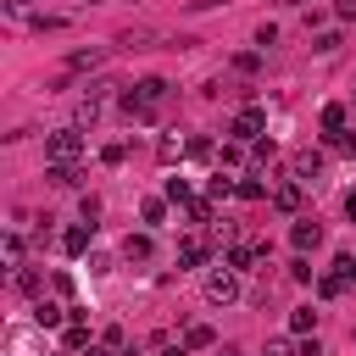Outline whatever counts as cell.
I'll return each instance as SVG.
<instances>
[{
  "mask_svg": "<svg viewBox=\"0 0 356 356\" xmlns=\"http://www.w3.org/2000/svg\"><path fill=\"white\" fill-rule=\"evenodd\" d=\"M161 100H167V78H145V83L122 89V111H128L134 122H150V117L161 111Z\"/></svg>",
  "mask_w": 356,
  "mask_h": 356,
  "instance_id": "cell-1",
  "label": "cell"
},
{
  "mask_svg": "<svg viewBox=\"0 0 356 356\" xmlns=\"http://www.w3.org/2000/svg\"><path fill=\"white\" fill-rule=\"evenodd\" d=\"M228 134H234V145H256V139L267 134V111H261V106H245V111L228 122Z\"/></svg>",
  "mask_w": 356,
  "mask_h": 356,
  "instance_id": "cell-2",
  "label": "cell"
},
{
  "mask_svg": "<svg viewBox=\"0 0 356 356\" xmlns=\"http://www.w3.org/2000/svg\"><path fill=\"white\" fill-rule=\"evenodd\" d=\"M78 156H83V134L78 128H56L44 139V161H78Z\"/></svg>",
  "mask_w": 356,
  "mask_h": 356,
  "instance_id": "cell-3",
  "label": "cell"
},
{
  "mask_svg": "<svg viewBox=\"0 0 356 356\" xmlns=\"http://www.w3.org/2000/svg\"><path fill=\"white\" fill-rule=\"evenodd\" d=\"M206 300H211V306H234V300H239V273H234V267L206 273Z\"/></svg>",
  "mask_w": 356,
  "mask_h": 356,
  "instance_id": "cell-4",
  "label": "cell"
},
{
  "mask_svg": "<svg viewBox=\"0 0 356 356\" xmlns=\"http://www.w3.org/2000/svg\"><path fill=\"white\" fill-rule=\"evenodd\" d=\"M300 200H306V184H300V178H295V172H289V178H278V184H273V206H278V211H284V217H295V211H300Z\"/></svg>",
  "mask_w": 356,
  "mask_h": 356,
  "instance_id": "cell-5",
  "label": "cell"
},
{
  "mask_svg": "<svg viewBox=\"0 0 356 356\" xmlns=\"http://www.w3.org/2000/svg\"><path fill=\"white\" fill-rule=\"evenodd\" d=\"M261 256H267V245H261V239H234V245L222 250V267L245 273V267H250V261H261Z\"/></svg>",
  "mask_w": 356,
  "mask_h": 356,
  "instance_id": "cell-6",
  "label": "cell"
},
{
  "mask_svg": "<svg viewBox=\"0 0 356 356\" xmlns=\"http://www.w3.org/2000/svg\"><path fill=\"white\" fill-rule=\"evenodd\" d=\"M323 167H328V156H323V150H295V156H289V172H295L300 184L323 178Z\"/></svg>",
  "mask_w": 356,
  "mask_h": 356,
  "instance_id": "cell-7",
  "label": "cell"
},
{
  "mask_svg": "<svg viewBox=\"0 0 356 356\" xmlns=\"http://www.w3.org/2000/svg\"><path fill=\"white\" fill-rule=\"evenodd\" d=\"M289 245L306 256V250H317V245H323V228H317L312 217H295V222H289Z\"/></svg>",
  "mask_w": 356,
  "mask_h": 356,
  "instance_id": "cell-8",
  "label": "cell"
},
{
  "mask_svg": "<svg viewBox=\"0 0 356 356\" xmlns=\"http://www.w3.org/2000/svg\"><path fill=\"white\" fill-rule=\"evenodd\" d=\"M33 323H39V328H67V323H72V306H56V300L39 295V300H33Z\"/></svg>",
  "mask_w": 356,
  "mask_h": 356,
  "instance_id": "cell-9",
  "label": "cell"
},
{
  "mask_svg": "<svg viewBox=\"0 0 356 356\" xmlns=\"http://www.w3.org/2000/svg\"><path fill=\"white\" fill-rule=\"evenodd\" d=\"M206 261H211V245L206 239H195V234L178 239V267H206Z\"/></svg>",
  "mask_w": 356,
  "mask_h": 356,
  "instance_id": "cell-10",
  "label": "cell"
},
{
  "mask_svg": "<svg viewBox=\"0 0 356 356\" xmlns=\"http://www.w3.org/2000/svg\"><path fill=\"white\" fill-rule=\"evenodd\" d=\"M44 178H50V184H61V189H78V184H83V167H78V161H50V167H44Z\"/></svg>",
  "mask_w": 356,
  "mask_h": 356,
  "instance_id": "cell-11",
  "label": "cell"
},
{
  "mask_svg": "<svg viewBox=\"0 0 356 356\" xmlns=\"http://www.w3.org/2000/svg\"><path fill=\"white\" fill-rule=\"evenodd\" d=\"M89 234H95V222H83V217H78V222L61 234V250H67V256H83V250H89Z\"/></svg>",
  "mask_w": 356,
  "mask_h": 356,
  "instance_id": "cell-12",
  "label": "cell"
},
{
  "mask_svg": "<svg viewBox=\"0 0 356 356\" xmlns=\"http://www.w3.org/2000/svg\"><path fill=\"white\" fill-rule=\"evenodd\" d=\"M61 345H67V356H83V350L95 345V339H89V323H83V317H72V323H67V334H61Z\"/></svg>",
  "mask_w": 356,
  "mask_h": 356,
  "instance_id": "cell-13",
  "label": "cell"
},
{
  "mask_svg": "<svg viewBox=\"0 0 356 356\" xmlns=\"http://www.w3.org/2000/svg\"><path fill=\"white\" fill-rule=\"evenodd\" d=\"M150 256H156L150 234H128V239H122V261H150Z\"/></svg>",
  "mask_w": 356,
  "mask_h": 356,
  "instance_id": "cell-14",
  "label": "cell"
},
{
  "mask_svg": "<svg viewBox=\"0 0 356 356\" xmlns=\"http://www.w3.org/2000/svg\"><path fill=\"white\" fill-rule=\"evenodd\" d=\"M100 61H106V50L89 44V50H72V56H67V72H89V67H100Z\"/></svg>",
  "mask_w": 356,
  "mask_h": 356,
  "instance_id": "cell-15",
  "label": "cell"
},
{
  "mask_svg": "<svg viewBox=\"0 0 356 356\" xmlns=\"http://www.w3.org/2000/svg\"><path fill=\"white\" fill-rule=\"evenodd\" d=\"M0 256H6V267H11V273L22 267V256H28V245H22V234H17V228H11L6 239H0Z\"/></svg>",
  "mask_w": 356,
  "mask_h": 356,
  "instance_id": "cell-16",
  "label": "cell"
},
{
  "mask_svg": "<svg viewBox=\"0 0 356 356\" xmlns=\"http://www.w3.org/2000/svg\"><path fill=\"white\" fill-rule=\"evenodd\" d=\"M345 289H350V278H345V273H334V267H328V273H317V295H323V300H334V295H345Z\"/></svg>",
  "mask_w": 356,
  "mask_h": 356,
  "instance_id": "cell-17",
  "label": "cell"
},
{
  "mask_svg": "<svg viewBox=\"0 0 356 356\" xmlns=\"http://www.w3.org/2000/svg\"><path fill=\"white\" fill-rule=\"evenodd\" d=\"M345 122H350V111H345L339 100H328V106H323V134H345Z\"/></svg>",
  "mask_w": 356,
  "mask_h": 356,
  "instance_id": "cell-18",
  "label": "cell"
},
{
  "mask_svg": "<svg viewBox=\"0 0 356 356\" xmlns=\"http://www.w3.org/2000/svg\"><path fill=\"white\" fill-rule=\"evenodd\" d=\"M11 284H17L22 295H33V300H39V267H28V261H22V267L11 273Z\"/></svg>",
  "mask_w": 356,
  "mask_h": 356,
  "instance_id": "cell-19",
  "label": "cell"
},
{
  "mask_svg": "<svg viewBox=\"0 0 356 356\" xmlns=\"http://www.w3.org/2000/svg\"><path fill=\"white\" fill-rule=\"evenodd\" d=\"M211 339H217V334H211V323H189V328H184V345H189V350H206Z\"/></svg>",
  "mask_w": 356,
  "mask_h": 356,
  "instance_id": "cell-20",
  "label": "cell"
},
{
  "mask_svg": "<svg viewBox=\"0 0 356 356\" xmlns=\"http://www.w3.org/2000/svg\"><path fill=\"white\" fill-rule=\"evenodd\" d=\"M189 222H217V195H206V200H189Z\"/></svg>",
  "mask_w": 356,
  "mask_h": 356,
  "instance_id": "cell-21",
  "label": "cell"
},
{
  "mask_svg": "<svg viewBox=\"0 0 356 356\" xmlns=\"http://www.w3.org/2000/svg\"><path fill=\"white\" fill-rule=\"evenodd\" d=\"M289 328H295V334H317V312H312V306L289 312Z\"/></svg>",
  "mask_w": 356,
  "mask_h": 356,
  "instance_id": "cell-22",
  "label": "cell"
},
{
  "mask_svg": "<svg viewBox=\"0 0 356 356\" xmlns=\"http://www.w3.org/2000/svg\"><path fill=\"white\" fill-rule=\"evenodd\" d=\"M184 156H189V161H211V139H206V134H195V139L184 145Z\"/></svg>",
  "mask_w": 356,
  "mask_h": 356,
  "instance_id": "cell-23",
  "label": "cell"
},
{
  "mask_svg": "<svg viewBox=\"0 0 356 356\" xmlns=\"http://www.w3.org/2000/svg\"><path fill=\"white\" fill-rule=\"evenodd\" d=\"M167 200H172V206H189V200H195V195H189V178H167Z\"/></svg>",
  "mask_w": 356,
  "mask_h": 356,
  "instance_id": "cell-24",
  "label": "cell"
},
{
  "mask_svg": "<svg viewBox=\"0 0 356 356\" xmlns=\"http://www.w3.org/2000/svg\"><path fill=\"white\" fill-rule=\"evenodd\" d=\"M289 278H295V284H312V278H317V267H312V261L295 250V261H289Z\"/></svg>",
  "mask_w": 356,
  "mask_h": 356,
  "instance_id": "cell-25",
  "label": "cell"
},
{
  "mask_svg": "<svg viewBox=\"0 0 356 356\" xmlns=\"http://www.w3.org/2000/svg\"><path fill=\"white\" fill-rule=\"evenodd\" d=\"M234 195H239V200H261V195H267V184H261V178H239V189H234Z\"/></svg>",
  "mask_w": 356,
  "mask_h": 356,
  "instance_id": "cell-26",
  "label": "cell"
},
{
  "mask_svg": "<svg viewBox=\"0 0 356 356\" xmlns=\"http://www.w3.org/2000/svg\"><path fill=\"white\" fill-rule=\"evenodd\" d=\"M139 217H145V222H150V228H156V222H161V217H167V200H156V195H150V200H145V206H139Z\"/></svg>",
  "mask_w": 356,
  "mask_h": 356,
  "instance_id": "cell-27",
  "label": "cell"
},
{
  "mask_svg": "<svg viewBox=\"0 0 356 356\" xmlns=\"http://www.w3.org/2000/svg\"><path fill=\"white\" fill-rule=\"evenodd\" d=\"M278 161V145L273 139H256V167H273Z\"/></svg>",
  "mask_w": 356,
  "mask_h": 356,
  "instance_id": "cell-28",
  "label": "cell"
},
{
  "mask_svg": "<svg viewBox=\"0 0 356 356\" xmlns=\"http://www.w3.org/2000/svg\"><path fill=\"white\" fill-rule=\"evenodd\" d=\"M184 145H189V139H161L156 150H161V161H178V156H184Z\"/></svg>",
  "mask_w": 356,
  "mask_h": 356,
  "instance_id": "cell-29",
  "label": "cell"
},
{
  "mask_svg": "<svg viewBox=\"0 0 356 356\" xmlns=\"http://www.w3.org/2000/svg\"><path fill=\"white\" fill-rule=\"evenodd\" d=\"M100 345H111V350H128V334H122V328H117V323H111V328H106V334H100Z\"/></svg>",
  "mask_w": 356,
  "mask_h": 356,
  "instance_id": "cell-30",
  "label": "cell"
},
{
  "mask_svg": "<svg viewBox=\"0 0 356 356\" xmlns=\"http://www.w3.org/2000/svg\"><path fill=\"white\" fill-rule=\"evenodd\" d=\"M328 145H339L345 156H356V128H345V134H328Z\"/></svg>",
  "mask_w": 356,
  "mask_h": 356,
  "instance_id": "cell-31",
  "label": "cell"
},
{
  "mask_svg": "<svg viewBox=\"0 0 356 356\" xmlns=\"http://www.w3.org/2000/svg\"><path fill=\"white\" fill-rule=\"evenodd\" d=\"M33 28H39V33H56V28H67V17H44V11H39V17H33Z\"/></svg>",
  "mask_w": 356,
  "mask_h": 356,
  "instance_id": "cell-32",
  "label": "cell"
},
{
  "mask_svg": "<svg viewBox=\"0 0 356 356\" xmlns=\"http://www.w3.org/2000/svg\"><path fill=\"white\" fill-rule=\"evenodd\" d=\"M312 50H317V56H328V50H339V33H317V39H312Z\"/></svg>",
  "mask_w": 356,
  "mask_h": 356,
  "instance_id": "cell-33",
  "label": "cell"
},
{
  "mask_svg": "<svg viewBox=\"0 0 356 356\" xmlns=\"http://www.w3.org/2000/svg\"><path fill=\"white\" fill-rule=\"evenodd\" d=\"M122 156H128V145H106V150H100V161H106V167H122Z\"/></svg>",
  "mask_w": 356,
  "mask_h": 356,
  "instance_id": "cell-34",
  "label": "cell"
},
{
  "mask_svg": "<svg viewBox=\"0 0 356 356\" xmlns=\"http://www.w3.org/2000/svg\"><path fill=\"white\" fill-rule=\"evenodd\" d=\"M295 356H323V345H317V334H300V345H295Z\"/></svg>",
  "mask_w": 356,
  "mask_h": 356,
  "instance_id": "cell-35",
  "label": "cell"
},
{
  "mask_svg": "<svg viewBox=\"0 0 356 356\" xmlns=\"http://www.w3.org/2000/svg\"><path fill=\"white\" fill-rule=\"evenodd\" d=\"M256 67H261V56H250V50H245V56H234V72H256Z\"/></svg>",
  "mask_w": 356,
  "mask_h": 356,
  "instance_id": "cell-36",
  "label": "cell"
},
{
  "mask_svg": "<svg viewBox=\"0 0 356 356\" xmlns=\"http://www.w3.org/2000/svg\"><path fill=\"white\" fill-rule=\"evenodd\" d=\"M339 22H356V0H339Z\"/></svg>",
  "mask_w": 356,
  "mask_h": 356,
  "instance_id": "cell-37",
  "label": "cell"
},
{
  "mask_svg": "<svg viewBox=\"0 0 356 356\" xmlns=\"http://www.w3.org/2000/svg\"><path fill=\"white\" fill-rule=\"evenodd\" d=\"M83 356H122V350H111V345H89Z\"/></svg>",
  "mask_w": 356,
  "mask_h": 356,
  "instance_id": "cell-38",
  "label": "cell"
},
{
  "mask_svg": "<svg viewBox=\"0 0 356 356\" xmlns=\"http://www.w3.org/2000/svg\"><path fill=\"white\" fill-rule=\"evenodd\" d=\"M345 217H350V222H356V189H350V195H345Z\"/></svg>",
  "mask_w": 356,
  "mask_h": 356,
  "instance_id": "cell-39",
  "label": "cell"
},
{
  "mask_svg": "<svg viewBox=\"0 0 356 356\" xmlns=\"http://www.w3.org/2000/svg\"><path fill=\"white\" fill-rule=\"evenodd\" d=\"M189 6H195V11H211V6H222V0H189Z\"/></svg>",
  "mask_w": 356,
  "mask_h": 356,
  "instance_id": "cell-40",
  "label": "cell"
},
{
  "mask_svg": "<svg viewBox=\"0 0 356 356\" xmlns=\"http://www.w3.org/2000/svg\"><path fill=\"white\" fill-rule=\"evenodd\" d=\"M284 6H300V0H284Z\"/></svg>",
  "mask_w": 356,
  "mask_h": 356,
  "instance_id": "cell-41",
  "label": "cell"
},
{
  "mask_svg": "<svg viewBox=\"0 0 356 356\" xmlns=\"http://www.w3.org/2000/svg\"><path fill=\"white\" fill-rule=\"evenodd\" d=\"M222 356H234V350H222Z\"/></svg>",
  "mask_w": 356,
  "mask_h": 356,
  "instance_id": "cell-42",
  "label": "cell"
},
{
  "mask_svg": "<svg viewBox=\"0 0 356 356\" xmlns=\"http://www.w3.org/2000/svg\"><path fill=\"white\" fill-rule=\"evenodd\" d=\"M61 356H67V350H61Z\"/></svg>",
  "mask_w": 356,
  "mask_h": 356,
  "instance_id": "cell-43",
  "label": "cell"
}]
</instances>
